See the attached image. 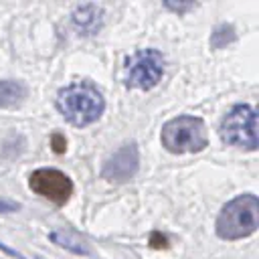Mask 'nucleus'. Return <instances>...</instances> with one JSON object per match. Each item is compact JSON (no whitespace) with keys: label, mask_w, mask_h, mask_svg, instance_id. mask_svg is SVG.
I'll return each instance as SVG.
<instances>
[{"label":"nucleus","mask_w":259,"mask_h":259,"mask_svg":"<svg viewBox=\"0 0 259 259\" xmlns=\"http://www.w3.org/2000/svg\"><path fill=\"white\" fill-rule=\"evenodd\" d=\"M57 109L75 127H85L97 121L105 109V101L89 81H75L57 93Z\"/></svg>","instance_id":"f257e3e1"},{"label":"nucleus","mask_w":259,"mask_h":259,"mask_svg":"<svg viewBox=\"0 0 259 259\" xmlns=\"http://www.w3.org/2000/svg\"><path fill=\"white\" fill-rule=\"evenodd\" d=\"M259 227V198L251 192L229 200L214 223V231L225 241H239L253 235Z\"/></svg>","instance_id":"f03ea898"},{"label":"nucleus","mask_w":259,"mask_h":259,"mask_svg":"<svg viewBox=\"0 0 259 259\" xmlns=\"http://www.w3.org/2000/svg\"><path fill=\"white\" fill-rule=\"evenodd\" d=\"M162 146L170 154H194L208 146L206 123L194 115H178L162 125Z\"/></svg>","instance_id":"7ed1b4c3"},{"label":"nucleus","mask_w":259,"mask_h":259,"mask_svg":"<svg viewBox=\"0 0 259 259\" xmlns=\"http://www.w3.org/2000/svg\"><path fill=\"white\" fill-rule=\"evenodd\" d=\"M221 140L241 150H257V111L249 103H239L229 109L221 121Z\"/></svg>","instance_id":"20e7f679"},{"label":"nucleus","mask_w":259,"mask_h":259,"mask_svg":"<svg viewBox=\"0 0 259 259\" xmlns=\"http://www.w3.org/2000/svg\"><path fill=\"white\" fill-rule=\"evenodd\" d=\"M164 75V57L156 49H140L125 59V85L148 91Z\"/></svg>","instance_id":"39448f33"},{"label":"nucleus","mask_w":259,"mask_h":259,"mask_svg":"<svg viewBox=\"0 0 259 259\" xmlns=\"http://www.w3.org/2000/svg\"><path fill=\"white\" fill-rule=\"evenodd\" d=\"M28 186L34 194L51 200L57 206L67 204L71 194H73L71 178L65 172L57 170V168H38V170H34L28 178Z\"/></svg>","instance_id":"423d86ee"},{"label":"nucleus","mask_w":259,"mask_h":259,"mask_svg":"<svg viewBox=\"0 0 259 259\" xmlns=\"http://www.w3.org/2000/svg\"><path fill=\"white\" fill-rule=\"evenodd\" d=\"M140 168V154H138V146L136 142H127L121 148H117L103 164L101 168V176L109 182L121 184L127 182L136 176Z\"/></svg>","instance_id":"0eeeda50"},{"label":"nucleus","mask_w":259,"mask_h":259,"mask_svg":"<svg viewBox=\"0 0 259 259\" xmlns=\"http://www.w3.org/2000/svg\"><path fill=\"white\" fill-rule=\"evenodd\" d=\"M103 10L97 4H81L73 10V24L79 34H95L101 28Z\"/></svg>","instance_id":"6e6552de"},{"label":"nucleus","mask_w":259,"mask_h":259,"mask_svg":"<svg viewBox=\"0 0 259 259\" xmlns=\"http://www.w3.org/2000/svg\"><path fill=\"white\" fill-rule=\"evenodd\" d=\"M28 95V89L22 81L16 79H2L0 81V109L18 107Z\"/></svg>","instance_id":"1a4fd4ad"},{"label":"nucleus","mask_w":259,"mask_h":259,"mask_svg":"<svg viewBox=\"0 0 259 259\" xmlns=\"http://www.w3.org/2000/svg\"><path fill=\"white\" fill-rule=\"evenodd\" d=\"M233 40H235V28L231 24H219L214 28V32L210 34V47L212 49H225Z\"/></svg>","instance_id":"9d476101"},{"label":"nucleus","mask_w":259,"mask_h":259,"mask_svg":"<svg viewBox=\"0 0 259 259\" xmlns=\"http://www.w3.org/2000/svg\"><path fill=\"white\" fill-rule=\"evenodd\" d=\"M51 146H53V152H55V154H63V152L67 150V140H65V136H61V134H53V138H51Z\"/></svg>","instance_id":"9b49d317"},{"label":"nucleus","mask_w":259,"mask_h":259,"mask_svg":"<svg viewBox=\"0 0 259 259\" xmlns=\"http://www.w3.org/2000/svg\"><path fill=\"white\" fill-rule=\"evenodd\" d=\"M150 245H152L154 249H166V247H168V239H166L164 235H160V233H152Z\"/></svg>","instance_id":"f8f14e48"},{"label":"nucleus","mask_w":259,"mask_h":259,"mask_svg":"<svg viewBox=\"0 0 259 259\" xmlns=\"http://www.w3.org/2000/svg\"><path fill=\"white\" fill-rule=\"evenodd\" d=\"M14 210H18V204L16 202L0 198V212H14Z\"/></svg>","instance_id":"ddd939ff"},{"label":"nucleus","mask_w":259,"mask_h":259,"mask_svg":"<svg viewBox=\"0 0 259 259\" xmlns=\"http://www.w3.org/2000/svg\"><path fill=\"white\" fill-rule=\"evenodd\" d=\"M194 4L192 2H188V4H170V2H166V8H170V10H176V12H184V10H190Z\"/></svg>","instance_id":"4468645a"},{"label":"nucleus","mask_w":259,"mask_h":259,"mask_svg":"<svg viewBox=\"0 0 259 259\" xmlns=\"http://www.w3.org/2000/svg\"><path fill=\"white\" fill-rule=\"evenodd\" d=\"M0 251H4L6 255H12V257H16V259H22V255L20 253H16L14 249H10L8 245H4V243H0Z\"/></svg>","instance_id":"2eb2a0df"},{"label":"nucleus","mask_w":259,"mask_h":259,"mask_svg":"<svg viewBox=\"0 0 259 259\" xmlns=\"http://www.w3.org/2000/svg\"><path fill=\"white\" fill-rule=\"evenodd\" d=\"M38 259H40V257H38Z\"/></svg>","instance_id":"dca6fc26"}]
</instances>
